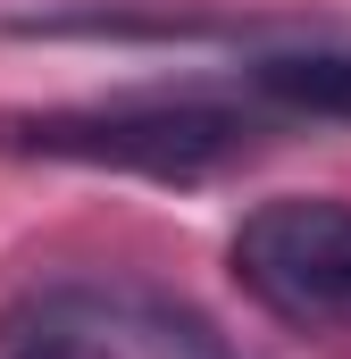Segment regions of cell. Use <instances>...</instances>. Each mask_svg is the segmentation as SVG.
Instances as JSON below:
<instances>
[{
	"label": "cell",
	"instance_id": "3",
	"mask_svg": "<svg viewBox=\"0 0 351 359\" xmlns=\"http://www.w3.org/2000/svg\"><path fill=\"white\" fill-rule=\"evenodd\" d=\"M17 359H109L100 343H76V334H51V343H25Z\"/></svg>",
	"mask_w": 351,
	"mask_h": 359
},
{
	"label": "cell",
	"instance_id": "2",
	"mask_svg": "<svg viewBox=\"0 0 351 359\" xmlns=\"http://www.w3.org/2000/svg\"><path fill=\"white\" fill-rule=\"evenodd\" d=\"M226 268L284 326H343L351 318V201H326V192L260 201L234 226Z\"/></svg>",
	"mask_w": 351,
	"mask_h": 359
},
{
	"label": "cell",
	"instance_id": "1",
	"mask_svg": "<svg viewBox=\"0 0 351 359\" xmlns=\"http://www.w3.org/2000/svg\"><path fill=\"white\" fill-rule=\"evenodd\" d=\"M267 109L260 92H117V100H76V109H34L0 117V151L59 159V168H117L151 184H209L267 151Z\"/></svg>",
	"mask_w": 351,
	"mask_h": 359
}]
</instances>
